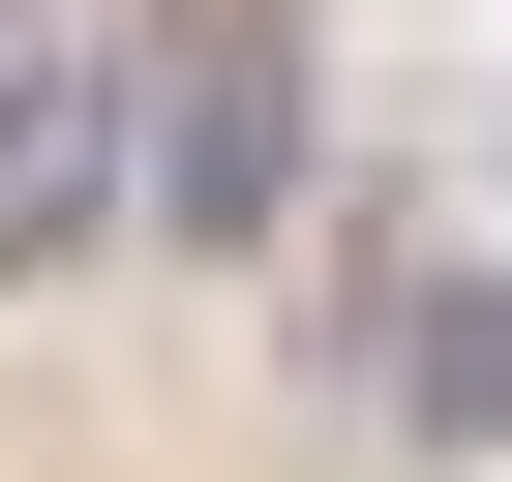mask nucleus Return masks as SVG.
Here are the masks:
<instances>
[{"mask_svg":"<svg viewBox=\"0 0 512 482\" xmlns=\"http://www.w3.org/2000/svg\"><path fill=\"white\" fill-rule=\"evenodd\" d=\"M302 181H332V91H302V0H151V31H121V211L241 272V241H272Z\"/></svg>","mask_w":512,"mask_h":482,"instance_id":"f257e3e1","label":"nucleus"},{"mask_svg":"<svg viewBox=\"0 0 512 482\" xmlns=\"http://www.w3.org/2000/svg\"><path fill=\"white\" fill-rule=\"evenodd\" d=\"M362 422L392 452H512V272L482 241H362Z\"/></svg>","mask_w":512,"mask_h":482,"instance_id":"f03ea898","label":"nucleus"},{"mask_svg":"<svg viewBox=\"0 0 512 482\" xmlns=\"http://www.w3.org/2000/svg\"><path fill=\"white\" fill-rule=\"evenodd\" d=\"M121 241V31H0V302Z\"/></svg>","mask_w":512,"mask_h":482,"instance_id":"7ed1b4c3","label":"nucleus"},{"mask_svg":"<svg viewBox=\"0 0 512 482\" xmlns=\"http://www.w3.org/2000/svg\"><path fill=\"white\" fill-rule=\"evenodd\" d=\"M0 31H31V0H0Z\"/></svg>","mask_w":512,"mask_h":482,"instance_id":"20e7f679","label":"nucleus"}]
</instances>
